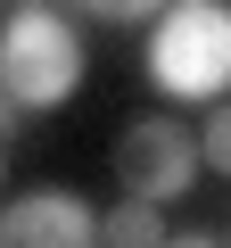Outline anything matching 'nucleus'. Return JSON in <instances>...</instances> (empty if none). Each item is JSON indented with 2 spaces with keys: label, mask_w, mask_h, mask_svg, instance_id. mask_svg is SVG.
I'll return each instance as SVG.
<instances>
[{
  "label": "nucleus",
  "mask_w": 231,
  "mask_h": 248,
  "mask_svg": "<svg viewBox=\"0 0 231 248\" xmlns=\"http://www.w3.org/2000/svg\"><path fill=\"white\" fill-rule=\"evenodd\" d=\"M0 91H9L25 116L66 108L83 91V33H74L66 9H50V0L9 9V25H0Z\"/></svg>",
  "instance_id": "nucleus-1"
},
{
  "label": "nucleus",
  "mask_w": 231,
  "mask_h": 248,
  "mask_svg": "<svg viewBox=\"0 0 231 248\" xmlns=\"http://www.w3.org/2000/svg\"><path fill=\"white\" fill-rule=\"evenodd\" d=\"M149 83L165 99H223L231 91V9L223 0H165L149 17Z\"/></svg>",
  "instance_id": "nucleus-2"
},
{
  "label": "nucleus",
  "mask_w": 231,
  "mask_h": 248,
  "mask_svg": "<svg viewBox=\"0 0 231 248\" xmlns=\"http://www.w3.org/2000/svg\"><path fill=\"white\" fill-rule=\"evenodd\" d=\"M116 182H124V199L173 207L198 182V133L173 124V116H132L124 133H116Z\"/></svg>",
  "instance_id": "nucleus-3"
},
{
  "label": "nucleus",
  "mask_w": 231,
  "mask_h": 248,
  "mask_svg": "<svg viewBox=\"0 0 231 248\" xmlns=\"http://www.w3.org/2000/svg\"><path fill=\"white\" fill-rule=\"evenodd\" d=\"M0 248H99V207L83 190H25L0 207Z\"/></svg>",
  "instance_id": "nucleus-4"
},
{
  "label": "nucleus",
  "mask_w": 231,
  "mask_h": 248,
  "mask_svg": "<svg viewBox=\"0 0 231 248\" xmlns=\"http://www.w3.org/2000/svg\"><path fill=\"white\" fill-rule=\"evenodd\" d=\"M99 248H165V215L149 199H124L99 215Z\"/></svg>",
  "instance_id": "nucleus-5"
},
{
  "label": "nucleus",
  "mask_w": 231,
  "mask_h": 248,
  "mask_svg": "<svg viewBox=\"0 0 231 248\" xmlns=\"http://www.w3.org/2000/svg\"><path fill=\"white\" fill-rule=\"evenodd\" d=\"M198 166L206 174H231V99H215L206 124H198Z\"/></svg>",
  "instance_id": "nucleus-6"
},
{
  "label": "nucleus",
  "mask_w": 231,
  "mask_h": 248,
  "mask_svg": "<svg viewBox=\"0 0 231 248\" xmlns=\"http://www.w3.org/2000/svg\"><path fill=\"white\" fill-rule=\"evenodd\" d=\"M74 9H83V17H99V25H149L165 0H74Z\"/></svg>",
  "instance_id": "nucleus-7"
},
{
  "label": "nucleus",
  "mask_w": 231,
  "mask_h": 248,
  "mask_svg": "<svg viewBox=\"0 0 231 248\" xmlns=\"http://www.w3.org/2000/svg\"><path fill=\"white\" fill-rule=\"evenodd\" d=\"M165 248H223L215 232H165Z\"/></svg>",
  "instance_id": "nucleus-8"
},
{
  "label": "nucleus",
  "mask_w": 231,
  "mask_h": 248,
  "mask_svg": "<svg viewBox=\"0 0 231 248\" xmlns=\"http://www.w3.org/2000/svg\"><path fill=\"white\" fill-rule=\"evenodd\" d=\"M17 124H25V108H17L9 91H0V141H9V133H17Z\"/></svg>",
  "instance_id": "nucleus-9"
},
{
  "label": "nucleus",
  "mask_w": 231,
  "mask_h": 248,
  "mask_svg": "<svg viewBox=\"0 0 231 248\" xmlns=\"http://www.w3.org/2000/svg\"><path fill=\"white\" fill-rule=\"evenodd\" d=\"M0 166H9V141H0Z\"/></svg>",
  "instance_id": "nucleus-10"
}]
</instances>
